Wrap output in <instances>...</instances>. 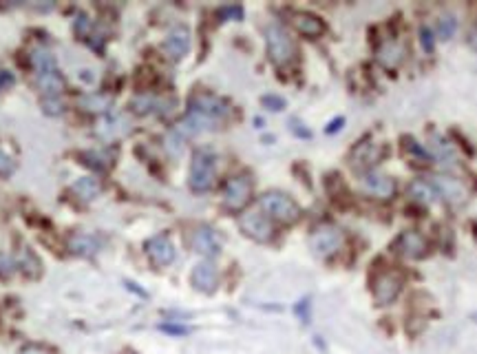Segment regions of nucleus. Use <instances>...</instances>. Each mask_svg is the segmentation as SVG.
I'll use <instances>...</instances> for the list:
<instances>
[{"mask_svg": "<svg viewBox=\"0 0 477 354\" xmlns=\"http://www.w3.org/2000/svg\"><path fill=\"white\" fill-rule=\"evenodd\" d=\"M42 111H45L47 116H60V113L65 111V104H62L60 98H42Z\"/></svg>", "mask_w": 477, "mask_h": 354, "instance_id": "nucleus-29", "label": "nucleus"}, {"mask_svg": "<svg viewBox=\"0 0 477 354\" xmlns=\"http://www.w3.org/2000/svg\"><path fill=\"white\" fill-rule=\"evenodd\" d=\"M80 107L87 111H106L111 107V98L106 96H84L80 100Z\"/></svg>", "mask_w": 477, "mask_h": 354, "instance_id": "nucleus-27", "label": "nucleus"}, {"mask_svg": "<svg viewBox=\"0 0 477 354\" xmlns=\"http://www.w3.org/2000/svg\"><path fill=\"white\" fill-rule=\"evenodd\" d=\"M89 29H91L89 18H87V16H78V23H76V34L84 38V36L89 34Z\"/></svg>", "mask_w": 477, "mask_h": 354, "instance_id": "nucleus-36", "label": "nucleus"}, {"mask_svg": "<svg viewBox=\"0 0 477 354\" xmlns=\"http://www.w3.org/2000/svg\"><path fill=\"white\" fill-rule=\"evenodd\" d=\"M82 160L87 162L91 169L100 171V173L111 171V166H113V155L106 151H87V153H82Z\"/></svg>", "mask_w": 477, "mask_h": 354, "instance_id": "nucleus-26", "label": "nucleus"}, {"mask_svg": "<svg viewBox=\"0 0 477 354\" xmlns=\"http://www.w3.org/2000/svg\"><path fill=\"white\" fill-rule=\"evenodd\" d=\"M190 43H193V36H190V29L186 25H177L168 31V36L164 40V51L173 60L184 58L190 51Z\"/></svg>", "mask_w": 477, "mask_h": 354, "instance_id": "nucleus-14", "label": "nucleus"}, {"mask_svg": "<svg viewBox=\"0 0 477 354\" xmlns=\"http://www.w3.org/2000/svg\"><path fill=\"white\" fill-rule=\"evenodd\" d=\"M343 231L334 224H318L310 235V248L318 257H330L343 246Z\"/></svg>", "mask_w": 477, "mask_h": 354, "instance_id": "nucleus-4", "label": "nucleus"}, {"mask_svg": "<svg viewBox=\"0 0 477 354\" xmlns=\"http://www.w3.org/2000/svg\"><path fill=\"white\" fill-rule=\"evenodd\" d=\"M455 29H458V20H455V16L447 14L438 20V36L442 40H451L455 36Z\"/></svg>", "mask_w": 477, "mask_h": 354, "instance_id": "nucleus-28", "label": "nucleus"}, {"mask_svg": "<svg viewBox=\"0 0 477 354\" xmlns=\"http://www.w3.org/2000/svg\"><path fill=\"white\" fill-rule=\"evenodd\" d=\"M265 45H268V56L277 67L290 65L296 56V45L288 29L279 23H272L265 27Z\"/></svg>", "mask_w": 477, "mask_h": 354, "instance_id": "nucleus-1", "label": "nucleus"}, {"mask_svg": "<svg viewBox=\"0 0 477 354\" xmlns=\"http://www.w3.org/2000/svg\"><path fill=\"white\" fill-rule=\"evenodd\" d=\"M20 264H23L25 273H27V275H31V277H34V270H31V264H34V266H40L38 257H36L34 253H31V251H25V253H23V257H20Z\"/></svg>", "mask_w": 477, "mask_h": 354, "instance_id": "nucleus-33", "label": "nucleus"}, {"mask_svg": "<svg viewBox=\"0 0 477 354\" xmlns=\"http://www.w3.org/2000/svg\"><path fill=\"white\" fill-rule=\"evenodd\" d=\"M360 184H363V189L367 195L371 197H378V200H389V197L396 195V182L394 177H389L387 173L383 171H376V169H369L363 173V180H360Z\"/></svg>", "mask_w": 477, "mask_h": 354, "instance_id": "nucleus-8", "label": "nucleus"}, {"mask_svg": "<svg viewBox=\"0 0 477 354\" xmlns=\"http://www.w3.org/2000/svg\"><path fill=\"white\" fill-rule=\"evenodd\" d=\"M420 43H422V49L427 51V54H433V51H436V38H433V31L427 25L420 27Z\"/></svg>", "mask_w": 477, "mask_h": 354, "instance_id": "nucleus-30", "label": "nucleus"}, {"mask_svg": "<svg viewBox=\"0 0 477 354\" xmlns=\"http://www.w3.org/2000/svg\"><path fill=\"white\" fill-rule=\"evenodd\" d=\"M429 155L431 158H436L440 164H447V166H453L455 162H458V155H455L453 147L444 138H440V135H433V144H431Z\"/></svg>", "mask_w": 477, "mask_h": 354, "instance_id": "nucleus-23", "label": "nucleus"}, {"mask_svg": "<svg viewBox=\"0 0 477 354\" xmlns=\"http://www.w3.org/2000/svg\"><path fill=\"white\" fill-rule=\"evenodd\" d=\"M239 226H241L243 235H248L250 239H254V242H259V244L270 242V239L274 237L272 222L265 215L257 213V211H250L246 215H241Z\"/></svg>", "mask_w": 477, "mask_h": 354, "instance_id": "nucleus-7", "label": "nucleus"}, {"mask_svg": "<svg viewBox=\"0 0 477 354\" xmlns=\"http://www.w3.org/2000/svg\"><path fill=\"white\" fill-rule=\"evenodd\" d=\"M250 200H252V180L248 175H237L228 180L224 189V204L228 211L239 213L250 204Z\"/></svg>", "mask_w": 477, "mask_h": 354, "instance_id": "nucleus-6", "label": "nucleus"}, {"mask_svg": "<svg viewBox=\"0 0 477 354\" xmlns=\"http://www.w3.org/2000/svg\"><path fill=\"white\" fill-rule=\"evenodd\" d=\"M343 124H345V120H343V118H338V120L330 122V127H327L325 131H327V133H336V131H341V129H343Z\"/></svg>", "mask_w": 477, "mask_h": 354, "instance_id": "nucleus-39", "label": "nucleus"}, {"mask_svg": "<svg viewBox=\"0 0 477 354\" xmlns=\"http://www.w3.org/2000/svg\"><path fill=\"white\" fill-rule=\"evenodd\" d=\"M69 251L80 257H93L100 251V239L91 233H73L69 237Z\"/></svg>", "mask_w": 477, "mask_h": 354, "instance_id": "nucleus-20", "label": "nucleus"}, {"mask_svg": "<svg viewBox=\"0 0 477 354\" xmlns=\"http://www.w3.org/2000/svg\"><path fill=\"white\" fill-rule=\"evenodd\" d=\"M431 184H433V189H436V193L442 197V200H447L449 204H462L466 197H469L464 184L451 175H433Z\"/></svg>", "mask_w": 477, "mask_h": 354, "instance_id": "nucleus-12", "label": "nucleus"}, {"mask_svg": "<svg viewBox=\"0 0 477 354\" xmlns=\"http://www.w3.org/2000/svg\"><path fill=\"white\" fill-rule=\"evenodd\" d=\"M261 208L281 224H294L301 217V206L281 191H268L261 195Z\"/></svg>", "mask_w": 477, "mask_h": 354, "instance_id": "nucleus-3", "label": "nucleus"}, {"mask_svg": "<svg viewBox=\"0 0 477 354\" xmlns=\"http://www.w3.org/2000/svg\"><path fill=\"white\" fill-rule=\"evenodd\" d=\"M14 82H16V78H14L12 71L0 69V91H5V89H9V87H14Z\"/></svg>", "mask_w": 477, "mask_h": 354, "instance_id": "nucleus-35", "label": "nucleus"}, {"mask_svg": "<svg viewBox=\"0 0 477 354\" xmlns=\"http://www.w3.org/2000/svg\"><path fill=\"white\" fill-rule=\"evenodd\" d=\"M219 18H232V20H241L243 18V9L239 5H230L219 9Z\"/></svg>", "mask_w": 477, "mask_h": 354, "instance_id": "nucleus-34", "label": "nucleus"}, {"mask_svg": "<svg viewBox=\"0 0 477 354\" xmlns=\"http://www.w3.org/2000/svg\"><path fill=\"white\" fill-rule=\"evenodd\" d=\"M14 169H16V164H14V160L9 158V155L0 149V177H9L14 173Z\"/></svg>", "mask_w": 477, "mask_h": 354, "instance_id": "nucleus-32", "label": "nucleus"}, {"mask_svg": "<svg viewBox=\"0 0 477 354\" xmlns=\"http://www.w3.org/2000/svg\"><path fill=\"white\" fill-rule=\"evenodd\" d=\"M405 54H407L405 45L398 43V40H387V43H383V45L378 47L376 60L383 67H387V69H396L400 62L405 60Z\"/></svg>", "mask_w": 477, "mask_h": 354, "instance_id": "nucleus-17", "label": "nucleus"}, {"mask_svg": "<svg viewBox=\"0 0 477 354\" xmlns=\"http://www.w3.org/2000/svg\"><path fill=\"white\" fill-rule=\"evenodd\" d=\"M175 107V100H162L155 96H137L131 102V109L137 113V116H148V113H168Z\"/></svg>", "mask_w": 477, "mask_h": 354, "instance_id": "nucleus-18", "label": "nucleus"}, {"mask_svg": "<svg viewBox=\"0 0 477 354\" xmlns=\"http://www.w3.org/2000/svg\"><path fill=\"white\" fill-rule=\"evenodd\" d=\"M146 255L155 266H171L175 262V246L168 235H155L146 242Z\"/></svg>", "mask_w": 477, "mask_h": 354, "instance_id": "nucleus-10", "label": "nucleus"}, {"mask_svg": "<svg viewBox=\"0 0 477 354\" xmlns=\"http://www.w3.org/2000/svg\"><path fill=\"white\" fill-rule=\"evenodd\" d=\"M188 111L219 124L224 118H228L230 107L226 100H221L219 96H212V93H195V96L190 98Z\"/></svg>", "mask_w": 477, "mask_h": 354, "instance_id": "nucleus-5", "label": "nucleus"}, {"mask_svg": "<svg viewBox=\"0 0 477 354\" xmlns=\"http://www.w3.org/2000/svg\"><path fill=\"white\" fill-rule=\"evenodd\" d=\"M162 330L164 332H171V335H188V328H184V326H168V324H164Z\"/></svg>", "mask_w": 477, "mask_h": 354, "instance_id": "nucleus-38", "label": "nucleus"}, {"mask_svg": "<svg viewBox=\"0 0 477 354\" xmlns=\"http://www.w3.org/2000/svg\"><path fill=\"white\" fill-rule=\"evenodd\" d=\"M71 191L76 193L82 202H91V200H95V197L100 195L102 186H100L98 180H95V177H80V180L71 186Z\"/></svg>", "mask_w": 477, "mask_h": 354, "instance_id": "nucleus-24", "label": "nucleus"}, {"mask_svg": "<svg viewBox=\"0 0 477 354\" xmlns=\"http://www.w3.org/2000/svg\"><path fill=\"white\" fill-rule=\"evenodd\" d=\"M23 354H45V352H40V350H36V348H31V350H25Z\"/></svg>", "mask_w": 477, "mask_h": 354, "instance_id": "nucleus-40", "label": "nucleus"}, {"mask_svg": "<svg viewBox=\"0 0 477 354\" xmlns=\"http://www.w3.org/2000/svg\"><path fill=\"white\" fill-rule=\"evenodd\" d=\"M407 195L411 197L413 202H418L422 206H431L433 202H436V189H433V184L427 182V180H413L409 184V189H407Z\"/></svg>", "mask_w": 477, "mask_h": 354, "instance_id": "nucleus-22", "label": "nucleus"}, {"mask_svg": "<svg viewBox=\"0 0 477 354\" xmlns=\"http://www.w3.org/2000/svg\"><path fill=\"white\" fill-rule=\"evenodd\" d=\"M261 104L265 109H270V111H283L285 109V100L283 98H279V96H263L261 98Z\"/></svg>", "mask_w": 477, "mask_h": 354, "instance_id": "nucleus-31", "label": "nucleus"}, {"mask_svg": "<svg viewBox=\"0 0 477 354\" xmlns=\"http://www.w3.org/2000/svg\"><path fill=\"white\" fill-rule=\"evenodd\" d=\"M190 244H193L195 253L204 255V257H217L221 253V239L217 231H212L210 226H197L190 237Z\"/></svg>", "mask_w": 477, "mask_h": 354, "instance_id": "nucleus-13", "label": "nucleus"}, {"mask_svg": "<svg viewBox=\"0 0 477 354\" xmlns=\"http://www.w3.org/2000/svg\"><path fill=\"white\" fill-rule=\"evenodd\" d=\"M36 85L45 98H60L67 82L62 78L60 69H56V71H45V74H36Z\"/></svg>", "mask_w": 477, "mask_h": 354, "instance_id": "nucleus-19", "label": "nucleus"}, {"mask_svg": "<svg viewBox=\"0 0 477 354\" xmlns=\"http://www.w3.org/2000/svg\"><path fill=\"white\" fill-rule=\"evenodd\" d=\"M396 251L407 259H420L427 255L429 244L418 231H405L396 239Z\"/></svg>", "mask_w": 477, "mask_h": 354, "instance_id": "nucleus-15", "label": "nucleus"}, {"mask_svg": "<svg viewBox=\"0 0 477 354\" xmlns=\"http://www.w3.org/2000/svg\"><path fill=\"white\" fill-rule=\"evenodd\" d=\"M14 266H16V262L12 257H7V255H0V273H5V275H9L14 270Z\"/></svg>", "mask_w": 477, "mask_h": 354, "instance_id": "nucleus-37", "label": "nucleus"}, {"mask_svg": "<svg viewBox=\"0 0 477 354\" xmlns=\"http://www.w3.org/2000/svg\"><path fill=\"white\" fill-rule=\"evenodd\" d=\"M292 25L305 38H318L325 34V23L318 16L310 12H294L292 14Z\"/></svg>", "mask_w": 477, "mask_h": 354, "instance_id": "nucleus-16", "label": "nucleus"}, {"mask_svg": "<svg viewBox=\"0 0 477 354\" xmlns=\"http://www.w3.org/2000/svg\"><path fill=\"white\" fill-rule=\"evenodd\" d=\"M400 290H402V277L398 273L387 270V273H380L374 279V299L378 306L394 304L400 295Z\"/></svg>", "mask_w": 477, "mask_h": 354, "instance_id": "nucleus-9", "label": "nucleus"}, {"mask_svg": "<svg viewBox=\"0 0 477 354\" xmlns=\"http://www.w3.org/2000/svg\"><path fill=\"white\" fill-rule=\"evenodd\" d=\"M31 65H34L36 74H45V71H56L58 69V60L56 56L47 49H36L31 54Z\"/></svg>", "mask_w": 477, "mask_h": 354, "instance_id": "nucleus-25", "label": "nucleus"}, {"mask_svg": "<svg viewBox=\"0 0 477 354\" xmlns=\"http://www.w3.org/2000/svg\"><path fill=\"white\" fill-rule=\"evenodd\" d=\"M190 281L193 286L204 295H212L219 286V270L217 266L210 262V259H204L193 268V275H190Z\"/></svg>", "mask_w": 477, "mask_h": 354, "instance_id": "nucleus-11", "label": "nucleus"}, {"mask_svg": "<svg viewBox=\"0 0 477 354\" xmlns=\"http://www.w3.org/2000/svg\"><path fill=\"white\" fill-rule=\"evenodd\" d=\"M217 177V158L210 149H197L190 164V189L195 193H206L212 189Z\"/></svg>", "mask_w": 477, "mask_h": 354, "instance_id": "nucleus-2", "label": "nucleus"}, {"mask_svg": "<svg viewBox=\"0 0 477 354\" xmlns=\"http://www.w3.org/2000/svg\"><path fill=\"white\" fill-rule=\"evenodd\" d=\"M380 158H383V147H380V144H374V142H365V144H360V147L354 151V155H352V166L360 171L363 166L376 164Z\"/></svg>", "mask_w": 477, "mask_h": 354, "instance_id": "nucleus-21", "label": "nucleus"}]
</instances>
